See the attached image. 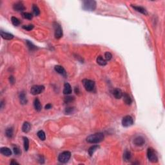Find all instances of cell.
<instances>
[{"label":"cell","mask_w":165,"mask_h":165,"mask_svg":"<svg viewBox=\"0 0 165 165\" xmlns=\"http://www.w3.org/2000/svg\"><path fill=\"white\" fill-rule=\"evenodd\" d=\"M104 134L103 133H96L87 137V141L89 143L97 144L104 140Z\"/></svg>","instance_id":"cell-1"},{"label":"cell","mask_w":165,"mask_h":165,"mask_svg":"<svg viewBox=\"0 0 165 165\" xmlns=\"http://www.w3.org/2000/svg\"><path fill=\"white\" fill-rule=\"evenodd\" d=\"M147 157L148 159L152 163H157V156L154 150L152 148H149L147 150Z\"/></svg>","instance_id":"cell-5"},{"label":"cell","mask_w":165,"mask_h":165,"mask_svg":"<svg viewBox=\"0 0 165 165\" xmlns=\"http://www.w3.org/2000/svg\"><path fill=\"white\" fill-rule=\"evenodd\" d=\"M54 30H55V32H54L55 37L56 39H60L61 37L63 36V30L61 25L59 23L55 22L54 23Z\"/></svg>","instance_id":"cell-6"},{"label":"cell","mask_w":165,"mask_h":165,"mask_svg":"<svg viewBox=\"0 0 165 165\" xmlns=\"http://www.w3.org/2000/svg\"><path fill=\"white\" fill-rule=\"evenodd\" d=\"M32 10H33V12H34V14L35 16H39L40 14V11H39V9L38 8L36 5H33L32 6Z\"/></svg>","instance_id":"cell-28"},{"label":"cell","mask_w":165,"mask_h":165,"mask_svg":"<svg viewBox=\"0 0 165 165\" xmlns=\"http://www.w3.org/2000/svg\"><path fill=\"white\" fill-rule=\"evenodd\" d=\"M122 98H123V101L126 105H131V103H132V100L131 98L130 97V96L128 94L126 93H122Z\"/></svg>","instance_id":"cell-16"},{"label":"cell","mask_w":165,"mask_h":165,"mask_svg":"<svg viewBox=\"0 0 165 165\" xmlns=\"http://www.w3.org/2000/svg\"><path fill=\"white\" fill-rule=\"evenodd\" d=\"M9 81H10V83H11L12 85H13V84H14L15 83V78L13 76H10V77H9Z\"/></svg>","instance_id":"cell-36"},{"label":"cell","mask_w":165,"mask_h":165,"mask_svg":"<svg viewBox=\"0 0 165 165\" xmlns=\"http://www.w3.org/2000/svg\"><path fill=\"white\" fill-rule=\"evenodd\" d=\"M131 153L128 150H126L124 152V154H123V159L125 161H128L131 159Z\"/></svg>","instance_id":"cell-24"},{"label":"cell","mask_w":165,"mask_h":165,"mask_svg":"<svg viewBox=\"0 0 165 165\" xmlns=\"http://www.w3.org/2000/svg\"><path fill=\"white\" fill-rule=\"evenodd\" d=\"M71 153L68 151H65L61 153L58 157L59 161L62 163H66L70 159Z\"/></svg>","instance_id":"cell-4"},{"label":"cell","mask_w":165,"mask_h":165,"mask_svg":"<svg viewBox=\"0 0 165 165\" xmlns=\"http://www.w3.org/2000/svg\"><path fill=\"white\" fill-rule=\"evenodd\" d=\"M0 34H1V36L2 38L4 39H6V40H11V39H13V37H14V36L12 34L3 32V30H1Z\"/></svg>","instance_id":"cell-11"},{"label":"cell","mask_w":165,"mask_h":165,"mask_svg":"<svg viewBox=\"0 0 165 165\" xmlns=\"http://www.w3.org/2000/svg\"><path fill=\"white\" fill-rule=\"evenodd\" d=\"M27 46H28V47H29V50H31V51H34V50L37 49V46H36V45H34L32 42H30L29 40H27Z\"/></svg>","instance_id":"cell-26"},{"label":"cell","mask_w":165,"mask_h":165,"mask_svg":"<svg viewBox=\"0 0 165 165\" xmlns=\"http://www.w3.org/2000/svg\"><path fill=\"white\" fill-rule=\"evenodd\" d=\"M13 9L15 11H17V12H23V11L25 10V7L24 6L23 3L22 2H17L16 3L13 5Z\"/></svg>","instance_id":"cell-9"},{"label":"cell","mask_w":165,"mask_h":165,"mask_svg":"<svg viewBox=\"0 0 165 165\" xmlns=\"http://www.w3.org/2000/svg\"><path fill=\"white\" fill-rule=\"evenodd\" d=\"M72 87L69 83H65L64 85V89H63V94L65 95H68L72 93Z\"/></svg>","instance_id":"cell-15"},{"label":"cell","mask_w":165,"mask_h":165,"mask_svg":"<svg viewBox=\"0 0 165 165\" xmlns=\"http://www.w3.org/2000/svg\"><path fill=\"white\" fill-rule=\"evenodd\" d=\"M54 70L56 72H57L59 74L62 75L63 76L65 77L66 76V70H65V68L63 66L60 65H56L54 67Z\"/></svg>","instance_id":"cell-10"},{"label":"cell","mask_w":165,"mask_h":165,"mask_svg":"<svg viewBox=\"0 0 165 165\" xmlns=\"http://www.w3.org/2000/svg\"><path fill=\"white\" fill-rule=\"evenodd\" d=\"M74 100V97H72V96H67V97H66L65 98L64 101L65 103H69L72 102Z\"/></svg>","instance_id":"cell-33"},{"label":"cell","mask_w":165,"mask_h":165,"mask_svg":"<svg viewBox=\"0 0 165 165\" xmlns=\"http://www.w3.org/2000/svg\"><path fill=\"white\" fill-rule=\"evenodd\" d=\"M113 95L116 99H121L122 96V91L119 88L114 89L113 91Z\"/></svg>","instance_id":"cell-19"},{"label":"cell","mask_w":165,"mask_h":165,"mask_svg":"<svg viewBox=\"0 0 165 165\" xmlns=\"http://www.w3.org/2000/svg\"><path fill=\"white\" fill-rule=\"evenodd\" d=\"M51 108H52L51 104H47V105L45 106V109H47V110H48V109H50Z\"/></svg>","instance_id":"cell-38"},{"label":"cell","mask_w":165,"mask_h":165,"mask_svg":"<svg viewBox=\"0 0 165 165\" xmlns=\"http://www.w3.org/2000/svg\"><path fill=\"white\" fill-rule=\"evenodd\" d=\"M0 152H1V154H3V155H5V156H11L12 155V152L9 148L7 147H2L0 149Z\"/></svg>","instance_id":"cell-14"},{"label":"cell","mask_w":165,"mask_h":165,"mask_svg":"<svg viewBox=\"0 0 165 165\" xmlns=\"http://www.w3.org/2000/svg\"><path fill=\"white\" fill-rule=\"evenodd\" d=\"M37 137H39V139H41V141H44L46 139V136H45V133L43 130H39L37 133Z\"/></svg>","instance_id":"cell-27"},{"label":"cell","mask_w":165,"mask_h":165,"mask_svg":"<svg viewBox=\"0 0 165 165\" xmlns=\"http://www.w3.org/2000/svg\"><path fill=\"white\" fill-rule=\"evenodd\" d=\"M105 57L106 61L110 60L112 57V54L110 53V52H107L105 54Z\"/></svg>","instance_id":"cell-35"},{"label":"cell","mask_w":165,"mask_h":165,"mask_svg":"<svg viewBox=\"0 0 165 165\" xmlns=\"http://www.w3.org/2000/svg\"><path fill=\"white\" fill-rule=\"evenodd\" d=\"M75 91H76V94H78L79 93V88H75Z\"/></svg>","instance_id":"cell-41"},{"label":"cell","mask_w":165,"mask_h":165,"mask_svg":"<svg viewBox=\"0 0 165 165\" xmlns=\"http://www.w3.org/2000/svg\"><path fill=\"white\" fill-rule=\"evenodd\" d=\"M99 148V146L98 145L92 146L88 149V154L89 155H90V156H92L93 154H94V152H95Z\"/></svg>","instance_id":"cell-23"},{"label":"cell","mask_w":165,"mask_h":165,"mask_svg":"<svg viewBox=\"0 0 165 165\" xmlns=\"http://www.w3.org/2000/svg\"><path fill=\"white\" fill-rule=\"evenodd\" d=\"M39 161L40 163H44V158H43V156H40L39 157Z\"/></svg>","instance_id":"cell-37"},{"label":"cell","mask_w":165,"mask_h":165,"mask_svg":"<svg viewBox=\"0 0 165 165\" xmlns=\"http://www.w3.org/2000/svg\"><path fill=\"white\" fill-rule=\"evenodd\" d=\"M31 128V125L29 122H25L23 123V126H22V131L25 133H28L30 130Z\"/></svg>","instance_id":"cell-20"},{"label":"cell","mask_w":165,"mask_h":165,"mask_svg":"<svg viewBox=\"0 0 165 165\" xmlns=\"http://www.w3.org/2000/svg\"><path fill=\"white\" fill-rule=\"evenodd\" d=\"M83 85L85 88L86 89V90L88 92H91L94 90V87H95V82L92 80L90 79H85L82 81Z\"/></svg>","instance_id":"cell-3"},{"label":"cell","mask_w":165,"mask_h":165,"mask_svg":"<svg viewBox=\"0 0 165 165\" xmlns=\"http://www.w3.org/2000/svg\"><path fill=\"white\" fill-rule=\"evenodd\" d=\"M132 7L135 9V11L139 12L141 13L144 15H148V12L143 7H139V6H133V5H132Z\"/></svg>","instance_id":"cell-17"},{"label":"cell","mask_w":165,"mask_h":165,"mask_svg":"<svg viewBox=\"0 0 165 165\" xmlns=\"http://www.w3.org/2000/svg\"><path fill=\"white\" fill-rule=\"evenodd\" d=\"M13 151H14V153L15 155H19L21 154V150L19 147H18V146H15L13 148Z\"/></svg>","instance_id":"cell-31"},{"label":"cell","mask_w":165,"mask_h":165,"mask_svg":"<svg viewBox=\"0 0 165 165\" xmlns=\"http://www.w3.org/2000/svg\"><path fill=\"white\" fill-rule=\"evenodd\" d=\"M14 133V130H13L12 127H9L7 128L5 131V135L8 138H12Z\"/></svg>","instance_id":"cell-22"},{"label":"cell","mask_w":165,"mask_h":165,"mask_svg":"<svg viewBox=\"0 0 165 165\" xmlns=\"http://www.w3.org/2000/svg\"><path fill=\"white\" fill-rule=\"evenodd\" d=\"M13 160H14V159H12V161L11 162V164H14V165H16H16H19V163H17V162H16V161H14Z\"/></svg>","instance_id":"cell-39"},{"label":"cell","mask_w":165,"mask_h":165,"mask_svg":"<svg viewBox=\"0 0 165 165\" xmlns=\"http://www.w3.org/2000/svg\"><path fill=\"white\" fill-rule=\"evenodd\" d=\"M82 8L85 11H94L96 9V2L94 0H86L83 1Z\"/></svg>","instance_id":"cell-2"},{"label":"cell","mask_w":165,"mask_h":165,"mask_svg":"<svg viewBox=\"0 0 165 165\" xmlns=\"http://www.w3.org/2000/svg\"><path fill=\"white\" fill-rule=\"evenodd\" d=\"M23 144H24V148L25 151H28L29 148V140L26 137H23Z\"/></svg>","instance_id":"cell-25"},{"label":"cell","mask_w":165,"mask_h":165,"mask_svg":"<svg viewBox=\"0 0 165 165\" xmlns=\"http://www.w3.org/2000/svg\"><path fill=\"white\" fill-rule=\"evenodd\" d=\"M44 87L43 85H34L30 89V92L32 95H38L44 91Z\"/></svg>","instance_id":"cell-7"},{"label":"cell","mask_w":165,"mask_h":165,"mask_svg":"<svg viewBox=\"0 0 165 165\" xmlns=\"http://www.w3.org/2000/svg\"><path fill=\"white\" fill-rule=\"evenodd\" d=\"M19 98H20V103H21L22 105H26L27 102H28L26 95H25V93L24 92H20V95H19Z\"/></svg>","instance_id":"cell-13"},{"label":"cell","mask_w":165,"mask_h":165,"mask_svg":"<svg viewBox=\"0 0 165 165\" xmlns=\"http://www.w3.org/2000/svg\"><path fill=\"white\" fill-rule=\"evenodd\" d=\"M133 123V118L130 115H126L125 117L122 118V124L124 127H128L132 125Z\"/></svg>","instance_id":"cell-8"},{"label":"cell","mask_w":165,"mask_h":165,"mask_svg":"<svg viewBox=\"0 0 165 165\" xmlns=\"http://www.w3.org/2000/svg\"><path fill=\"white\" fill-rule=\"evenodd\" d=\"M134 144H135L136 146H143L145 143V141H144V139L141 136H138L136 138L134 139Z\"/></svg>","instance_id":"cell-12"},{"label":"cell","mask_w":165,"mask_h":165,"mask_svg":"<svg viewBox=\"0 0 165 165\" xmlns=\"http://www.w3.org/2000/svg\"><path fill=\"white\" fill-rule=\"evenodd\" d=\"M3 105H4V103H3V101H1V108H3Z\"/></svg>","instance_id":"cell-40"},{"label":"cell","mask_w":165,"mask_h":165,"mask_svg":"<svg viewBox=\"0 0 165 165\" xmlns=\"http://www.w3.org/2000/svg\"><path fill=\"white\" fill-rule=\"evenodd\" d=\"M34 108H35V110L37 112H40L42 109V105H41V103H40V101H39V99H35L34 101Z\"/></svg>","instance_id":"cell-18"},{"label":"cell","mask_w":165,"mask_h":165,"mask_svg":"<svg viewBox=\"0 0 165 165\" xmlns=\"http://www.w3.org/2000/svg\"><path fill=\"white\" fill-rule=\"evenodd\" d=\"M23 29L27 30V31H30V30H32V29H34V25H23L22 27Z\"/></svg>","instance_id":"cell-34"},{"label":"cell","mask_w":165,"mask_h":165,"mask_svg":"<svg viewBox=\"0 0 165 165\" xmlns=\"http://www.w3.org/2000/svg\"><path fill=\"white\" fill-rule=\"evenodd\" d=\"M97 63H98V64L101 66H105L107 63L106 59L103 58L101 55L98 56V58H97Z\"/></svg>","instance_id":"cell-21"},{"label":"cell","mask_w":165,"mask_h":165,"mask_svg":"<svg viewBox=\"0 0 165 165\" xmlns=\"http://www.w3.org/2000/svg\"><path fill=\"white\" fill-rule=\"evenodd\" d=\"M11 22H12V23L14 26H18V25H20V23H21L20 20H18L17 18H16V17H12V18H11Z\"/></svg>","instance_id":"cell-29"},{"label":"cell","mask_w":165,"mask_h":165,"mask_svg":"<svg viewBox=\"0 0 165 165\" xmlns=\"http://www.w3.org/2000/svg\"><path fill=\"white\" fill-rule=\"evenodd\" d=\"M74 107H68L65 109L66 114H71L74 112Z\"/></svg>","instance_id":"cell-32"},{"label":"cell","mask_w":165,"mask_h":165,"mask_svg":"<svg viewBox=\"0 0 165 165\" xmlns=\"http://www.w3.org/2000/svg\"><path fill=\"white\" fill-rule=\"evenodd\" d=\"M22 16L25 19H27V20H32V18H33L32 14L29 12H23L22 14Z\"/></svg>","instance_id":"cell-30"}]
</instances>
